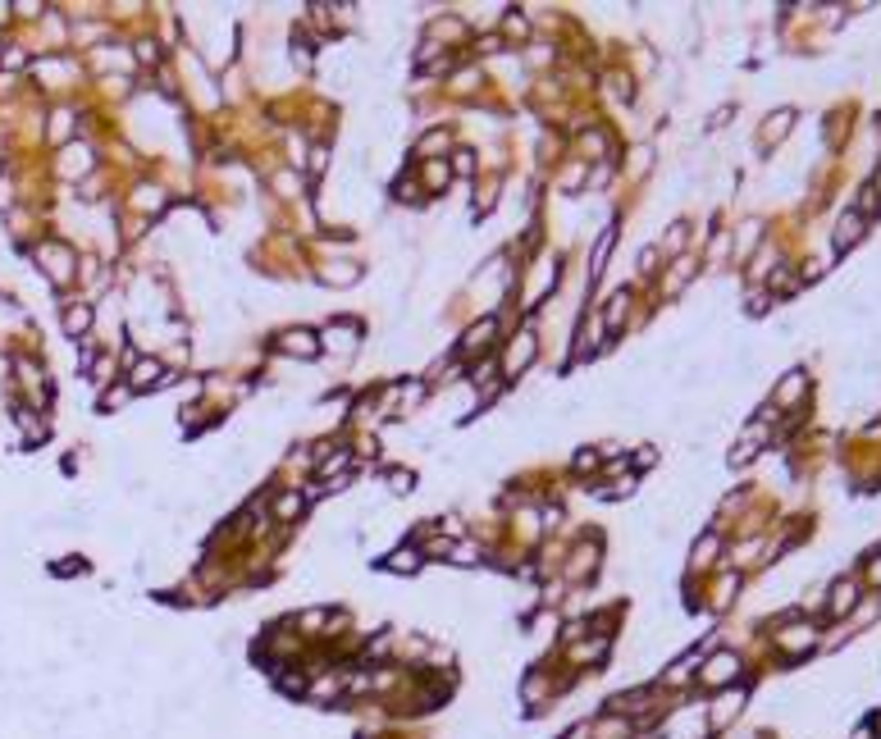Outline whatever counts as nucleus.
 Listing matches in <instances>:
<instances>
[{"label": "nucleus", "mask_w": 881, "mask_h": 739, "mask_svg": "<svg viewBox=\"0 0 881 739\" xmlns=\"http://www.w3.org/2000/svg\"><path fill=\"white\" fill-rule=\"evenodd\" d=\"M735 671H740V657H735V653H717L708 666H703V685L722 689V685H731V680H735Z\"/></svg>", "instance_id": "f257e3e1"}, {"label": "nucleus", "mask_w": 881, "mask_h": 739, "mask_svg": "<svg viewBox=\"0 0 881 739\" xmlns=\"http://www.w3.org/2000/svg\"><path fill=\"white\" fill-rule=\"evenodd\" d=\"M279 347H284L288 356H315L320 352L315 334H306V329H288V334H279Z\"/></svg>", "instance_id": "f03ea898"}, {"label": "nucleus", "mask_w": 881, "mask_h": 739, "mask_svg": "<svg viewBox=\"0 0 881 739\" xmlns=\"http://www.w3.org/2000/svg\"><path fill=\"white\" fill-rule=\"evenodd\" d=\"M777 644L786 648L790 657H799L803 648H813V625H790V630H781V635H777Z\"/></svg>", "instance_id": "7ed1b4c3"}, {"label": "nucleus", "mask_w": 881, "mask_h": 739, "mask_svg": "<svg viewBox=\"0 0 881 739\" xmlns=\"http://www.w3.org/2000/svg\"><path fill=\"white\" fill-rule=\"evenodd\" d=\"M535 361V338L530 334H521V338H511V352H507V374H516L521 365H530Z\"/></svg>", "instance_id": "20e7f679"}, {"label": "nucleus", "mask_w": 881, "mask_h": 739, "mask_svg": "<svg viewBox=\"0 0 881 739\" xmlns=\"http://www.w3.org/2000/svg\"><path fill=\"white\" fill-rule=\"evenodd\" d=\"M352 343H356V324H329L324 329V347H334V352H352Z\"/></svg>", "instance_id": "39448f33"}, {"label": "nucleus", "mask_w": 881, "mask_h": 739, "mask_svg": "<svg viewBox=\"0 0 881 739\" xmlns=\"http://www.w3.org/2000/svg\"><path fill=\"white\" fill-rule=\"evenodd\" d=\"M858 228H863V215H858V210H849V215L840 219V228H836V247H849V242H858Z\"/></svg>", "instance_id": "423d86ee"}, {"label": "nucleus", "mask_w": 881, "mask_h": 739, "mask_svg": "<svg viewBox=\"0 0 881 739\" xmlns=\"http://www.w3.org/2000/svg\"><path fill=\"white\" fill-rule=\"evenodd\" d=\"M87 164H92V151H87V147H73V151H64V164H60V169L64 173H78V169H87Z\"/></svg>", "instance_id": "0eeeda50"}, {"label": "nucleus", "mask_w": 881, "mask_h": 739, "mask_svg": "<svg viewBox=\"0 0 881 739\" xmlns=\"http://www.w3.org/2000/svg\"><path fill=\"white\" fill-rule=\"evenodd\" d=\"M87 324H92V306H73L69 315H64V329H69V334H83Z\"/></svg>", "instance_id": "6e6552de"}, {"label": "nucleus", "mask_w": 881, "mask_h": 739, "mask_svg": "<svg viewBox=\"0 0 881 739\" xmlns=\"http://www.w3.org/2000/svg\"><path fill=\"white\" fill-rule=\"evenodd\" d=\"M489 338H493V324L484 319V324H475V329L466 334V352H480V347H489Z\"/></svg>", "instance_id": "1a4fd4ad"}, {"label": "nucleus", "mask_w": 881, "mask_h": 739, "mask_svg": "<svg viewBox=\"0 0 881 739\" xmlns=\"http://www.w3.org/2000/svg\"><path fill=\"white\" fill-rule=\"evenodd\" d=\"M156 379H160V365L156 361H142L138 370H133V384H138V388H151Z\"/></svg>", "instance_id": "9d476101"}, {"label": "nucleus", "mask_w": 881, "mask_h": 739, "mask_svg": "<svg viewBox=\"0 0 881 739\" xmlns=\"http://www.w3.org/2000/svg\"><path fill=\"white\" fill-rule=\"evenodd\" d=\"M603 319H607V329L616 334V329H621V319H626V297H612V301H607V315Z\"/></svg>", "instance_id": "9b49d317"}, {"label": "nucleus", "mask_w": 881, "mask_h": 739, "mask_svg": "<svg viewBox=\"0 0 881 739\" xmlns=\"http://www.w3.org/2000/svg\"><path fill=\"white\" fill-rule=\"evenodd\" d=\"M849 607H854V585L845 580V585H836V602H831V611H849Z\"/></svg>", "instance_id": "f8f14e48"}, {"label": "nucleus", "mask_w": 881, "mask_h": 739, "mask_svg": "<svg viewBox=\"0 0 881 739\" xmlns=\"http://www.w3.org/2000/svg\"><path fill=\"white\" fill-rule=\"evenodd\" d=\"M389 566H393V570H415V566H420V557H415V548H411V552L402 548V552H393V557H389Z\"/></svg>", "instance_id": "ddd939ff"}, {"label": "nucleus", "mask_w": 881, "mask_h": 739, "mask_svg": "<svg viewBox=\"0 0 881 739\" xmlns=\"http://www.w3.org/2000/svg\"><path fill=\"white\" fill-rule=\"evenodd\" d=\"M297 511H302V498H297V493H288V498L279 502V516L288 520V516H297Z\"/></svg>", "instance_id": "4468645a"}, {"label": "nucleus", "mask_w": 881, "mask_h": 739, "mask_svg": "<svg viewBox=\"0 0 881 739\" xmlns=\"http://www.w3.org/2000/svg\"><path fill=\"white\" fill-rule=\"evenodd\" d=\"M425 183H430V188H439V183H448V169H443V164H430V169H425Z\"/></svg>", "instance_id": "2eb2a0df"}, {"label": "nucleus", "mask_w": 881, "mask_h": 739, "mask_svg": "<svg viewBox=\"0 0 881 739\" xmlns=\"http://www.w3.org/2000/svg\"><path fill=\"white\" fill-rule=\"evenodd\" d=\"M712 552H717V539H703L699 548H694V561H699V566H703V561H708Z\"/></svg>", "instance_id": "dca6fc26"}]
</instances>
